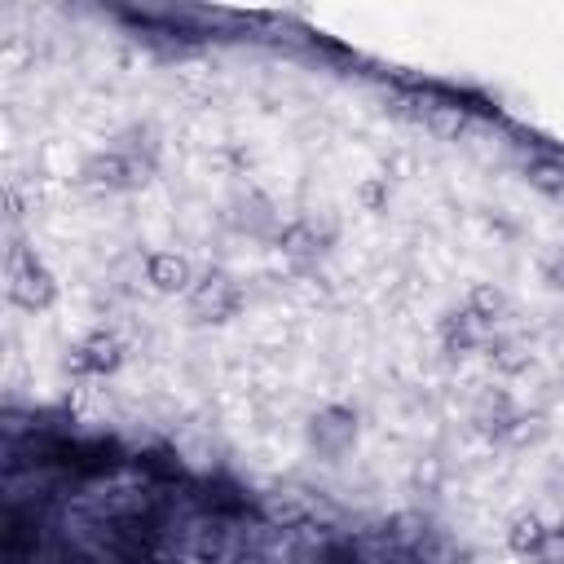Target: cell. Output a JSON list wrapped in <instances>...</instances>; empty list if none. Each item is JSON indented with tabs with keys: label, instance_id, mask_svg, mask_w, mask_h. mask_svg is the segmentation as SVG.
<instances>
[{
	"label": "cell",
	"instance_id": "14",
	"mask_svg": "<svg viewBox=\"0 0 564 564\" xmlns=\"http://www.w3.org/2000/svg\"><path fill=\"white\" fill-rule=\"evenodd\" d=\"M388 189H392V185H388V176H370V181H361L357 198H361V203H366L370 212H379V207L388 203Z\"/></svg>",
	"mask_w": 564,
	"mask_h": 564
},
{
	"label": "cell",
	"instance_id": "5",
	"mask_svg": "<svg viewBox=\"0 0 564 564\" xmlns=\"http://www.w3.org/2000/svg\"><path fill=\"white\" fill-rule=\"evenodd\" d=\"M66 366H70V375H79V379H106V375H115V370L123 366V339H119L115 330H93V335H84V339L70 348Z\"/></svg>",
	"mask_w": 564,
	"mask_h": 564
},
{
	"label": "cell",
	"instance_id": "1",
	"mask_svg": "<svg viewBox=\"0 0 564 564\" xmlns=\"http://www.w3.org/2000/svg\"><path fill=\"white\" fill-rule=\"evenodd\" d=\"M150 167H154V154H141V145L132 141H115L84 159L79 181L93 189H137L150 181Z\"/></svg>",
	"mask_w": 564,
	"mask_h": 564
},
{
	"label": "cell",
	"instance_id": "4",
	"mask_svg": "<svg viewBox=\"0 0 564 564\" xmlns=\"http://www.w3.org/2000/svg\"><path fill=\"white\" fill-rule=\"evenodd\" d=\"M185 304H189V317H194V322H212V326H220V322L238 317V308L247 304V291H242V282L229 278L225 269H207V273L189 286Z\"/></svg>",
	"mask_w": 564,
	"mask_h": 564
},
{
	"label": "cell",
	"instance_id": "13",
	"mask_svg": "<svg viewBox=\"0 0 564 564\" xmlns=\"http://www.w3.org/2000/svg\"><path fill=\"white\" fill-rule=\"evenodd\" d=\"M533 564H564V524H546V538H542Z\"/></svg>",
	"mask_w": 564,
	"mask_h": 564
},
{
	"label": "cell",
	"instance_id": "16",
	"mask_svg": "<svg viewBox=\"0 0 564 564\" xmlns=\"http://www.w3.org/2000/svg\"><path fill=\"white\" fill-rule=\"evenodd\" d=\"M542 282L551 291H564V247H555L546 260H542Z\"/></svg>",
	"mask_w": 564,
	"mask_h": 564
},
{
	"label": "cell",
	"instance_id": "9",
	"mask_svg": "<svg viewBox=\"0 0 564 564\" xmlns=\"http://www.w3.org/2000/svg\"><path fill=\"white\" fill-rule=\"evenodd\" d=\"M542 538H546V520L533 516V511H520V516L507 524V551L520 555V560H533L538 546H542Z\"/></svg>",
	"mask_w": 564,
	"mask_h": 564
},
{
	"label": "cell",
	"instance_id": "15",
	"mask_svg": "<svg viewBox=\"0 0 564 564\" xmlns=\"http://www.w3.org/2000/svg\"><path fill=\"white\" fill-rule=\"evenodd\" d=\"M529 181L542 189H564V167L555 163H529Z\"/></svg>",
	"mask_w": 564,
	"mask_h": 564
},
{
	"label": "cell",
	"instance_id": "12",
	"mask_svg": "<svg viewBox=\"0 0 564 564\" xmlns=\"http://www.w3.org/2000/svg\"><path fill=\"white\" fill-rule=\"evenodd\" d=\"M485 352H489V361H494L498 370H524V366H529V352H524L516 339H502V335H494V339L485 344Z\"/></svg>",
	"mask_w": 564,
	"mask_h": 564
},
{
	"label": "cell",
	"instance_id": "7",
	"mask_svg": "<svg viewBox=\"0 0 564 564\" xmlns=\"http://www.w3.org/2000/svg\"><path fill=\"white\" fill-rule=\"evenodd\" d=\"M436 339H441V352H449V357H467V352H476V348H485V344L494 339V326L480 322L467 304H458V308H445V313H441V322H436Z\"/></svg>",
	"mask_w": 564,
	"mask_h": 564
},
{
	"label": "cell",
	"instance_id": "10",
	"mask_svg": "<svg viewBox=\"0 0 564 564\" xmlns=\"http://www.w3.org/2000/svg\"><path fill=\"white\" fill-rule=\"evenodd\" d=\"M542 436H546V414H538V410H516L511 423H507V432L498 436V445L524 449V445H533V441H542Z\"/></svg>",
	"mask_w": 564,
	"mask_h": 564
},
{
	"label": "cell",
	"instance_id": "11",
	"mask_svg": "<svg viewBox=\"0 0 564 564\" xmlns=\"http://www.w3.org/2000/svg\"><path fill=\"white\" fill-rule=\"evenodd\" d=\"M480 322H489V326H498V317L507 313V295L494 286V282H476L471 291H467V300H463Z\"/></svg>",
	"mask_w": 564,
	"mask_h": 564
},
{
	"label": "cell",
	"instance_id": "8",
	"mask_svg": "<svg viewBox=\"0 0 564 564\" xmlns=\"http://www.w3.org/2000/svg\"><path fill=\"white\" fill-rule=\"evenodd\" d=\"M141 273H145V286L159 291V295H189V286L198 282L194 264L181 251H150Z\"/></svg>",
	"mask_w": 564,
	"mask_h": 564
},
{
	"label": "cell",
	"instance_id": "3",
	"mask_svg": "<svg viewBox=\"0 0 564 564\" xmlns=\"http://www.w3.org/2000/svg\"><path fill=\"white\" fill-rule=\"evenodd\" d=\"M9 300L31 308V313H44V308L57 304L53 269L35 251H26V247H13V256H9Z\"/></svg>",
	"mask_w": 564,
	"mask_h": 564
},
{
	"label": "cell",
	"instance_id": "6",
	"mask_svg": "<svg viewBox=\"0 0 564 564\" xmlns=\"http://www.w3.org/2000/svg\"><path fill=\"white\" fill-rule=\"evenodd\" d=\"M278 251L286 256V260H295V264H313L322 251H330V242H335V225L330 220H317V216H295L291 225H282L278 229Z\"/></svg>",
	"mask_w": 564,
	"mask_h": 564
},
{
	"label": "cell",
	"instance_id": "2",
	"mask_svg": "<svg viewBox=\"0 0 564 564\" xmlns=\"http://www.w3.org/2000/svg\"><path fill=\"white\" fill-rule=\"evenodd\" d=\"M357 432H361L357 410H352V405H344V401H330V405L313 410V414H308V423H304L308 449H313L317 458H326V463H339V458L357 445Z\"/></svg>",
	"mask_w": 564,
	"mask_h": 564
}]
</instances>
